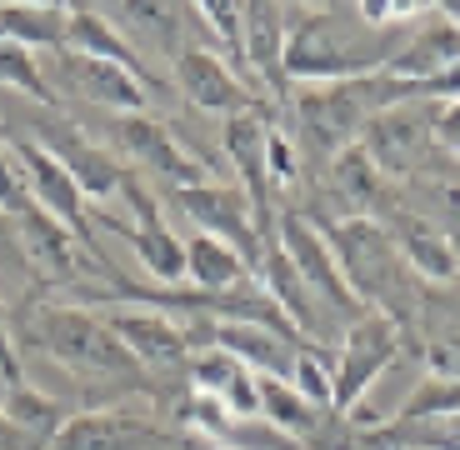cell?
I'll return each mask as SVG.
<instances>
[{"label": "cell", "instance_id": "6da1fadb", "mask_svg": "<svg viewBox=\"0 0 460 450\" xmlns=\"http://www.w3.org/2000/svg\"><path fill=\"white\" fill-rule=\"evenodd\" d=\"M401 35H405V25H370L360 15V5L300 11V21L286 31V66L280 70L296 85H331V81L385 75Z\"/></svg>", "mask_w": 460, "mask_h": 450}, {"label": "cell", "instance_id": "7a4b0ae2", "mask_svg": "<svg viewBox=\"0 0 460 450\" xmlns=\"http://www.w3.org/2000/svg\"><path fill=\"white\" fill-rule=\"evenodd\" d=\"M25 340H35V350L46 360H56L66 375L75 381H101L120 385V391H146V370L130 360V350L115 340V331L105 325V315H91L81 305H56L40 300L35 311H25Z\"/></svg>", "mask_w": 460, "mask_h": 450}, {"label": "cell", "instance_id": "3957f363", "mask_svg": "<svg viewBox=\"0 0 460 450\" xmlns=\"http://www.w3.org/2000/svg\"><path fill=\"white\" fill-rule=\"evenodd\" d=\"M335 251V266H341L350 296L360 300V311L370 315H385V321H411L415 315V286H411V270H405L401 251H395L391 231L380 220H360V216H345L325 231Z\"/></svg>", "mask_w": 460, "mask_h": 450}, {"label": "cell", "instance_id": "277c9868", "mask_svg": "<svg viewBox=\"0 0 460 450\" xmlns=\"http://www.w3.org/2000/svg\"><path fill=\"white\" fill-rule=\"evenodd\" d=\"M5 146H11L15 165H21L25 185H31V200L40 210H46L50 220H56L60 231L70 235V241L81 245L85 255H95L105 270V255H101V241H95V216H91V200L81 196V185H75V175L66 171V165L50 155L46 146L35 136H25V130H5Z\"/></svg>", "mask_w": 460, "mask_h": 450}, {"label": "cell", "instance_id": "5b68a950", "mask_svg": "<svg viewBox=\"0 0 460 450\" xmlns=\"http://www.w3.org/2000/svg\"><path fill=\"white\" fill-rule=\"evenodd\" d=\"M436 126H440V101H401L385 105L380 116L366 120L360 130V150L370 155L380 175L395 181H415L436 155Z\"/></svg>", "mask_w": 460, "mask_h": 450}, {"label": "cell", "instance_id": "8992f818", "mask_svg": "<svg viewBox=\"0 0 460 450\" xmlns=\"http://www.w3.org/2000/svg\"><path fill=\"white\" fill-rule=\"evenodd\" d=\"M165 190H171V206L196 225V235H210V241L230 245L251 270L261 266L265 235H261V225H255V210H251L241 185L206 181V185H165Z\"/></svg>", "mask_w": 460, "mask_h": 450}, {"label": "cell", "instance_id": "52a82bcc", "mask_svg": "<svg viewBox=\"0 0 460 450\" xmlns=\"http://www.w3.org/2000/svg\"><path fill=\"white\" fill-rule=\"evenodd\" d=\"M276 245L286 251V260L300 270V280L311 286V296L325 305V315H331L335 325H356L360 315V300L350 296V286H345V276H341V266H335V251H331V241H325L321 231H315L305 216H280V225H276Z\"/></svg>", "mask_w": 460, "mask_h": 450}, {"label": "cell", "instance_id": "ba28073f", "mask_svg": "<svg viewBox=\"0 0 460 450\" xmlns=\"http://www.w3.org/2000/svg\"><path fill=\"white\" fill-rule=\"evenodd\" d=\"M401 350V325L385 315H360L356 325H345L341 356L331 370V410H356V401L380 381V370L395 360Z\"/></svg>", "mask_w": 460, "mask_h": 450}, {"label": "cell", "instance_id": "9c48e42d", "mask_svg": "<svg viewBox=\"0 0 460 450\" xmlns=\"http://www.w3.org/2000/svg\"><path fill=\"white\" fill-rule=\"evenodd\" d=\"M50 450H190V440L165 430V426H155V420H146V416L101 405V410H75V416L56 430Z\"/></svg>", "mask_w": 460, "mask_h": 450}, {"label": "cell", "instance_id": "30bf717a", "mask_svg": "<svg viewBox=\"0 0 460 450\" xmlns=\"http://www.w3.org/2000/svg\"><path fill=\"white\" fill-rule=\"evenodd\" d=\"M171 81L185 101L206 110V116H220V120H235L245 110H255V95L251 85L230 70V60L210 46H185L181 56L171 60Z\"/></svg>", "mask_w": 460, "mask_h": 450}, {"label": "cell", "instance_id": "8fae6325", "mask_svg": "<svg viewBox=\"0 0 460 450\" xmlns=\"http://www.w3.org/2000/svg\"><path fill=\"white\" fill-rule=\"evenodd\" d=\"M111 140L126 150L130 161H140L150 175H161V181H171V185H206L210 181L206 161H196V155L181 146V136H175L165 120H155L150 110H140V116H115Z\"/></svg>", "mask_w": 460, "mask_h": 450}, {"label": "cell", "instance_id": "7c38bea8", "mask_svg": "<svg viewBox=\"0 0 460 450\" xmlns=\"http://www.w3.org/2000/svg\"><path fill=\"white\" fill-rule=\"evenodd\" d=\"M25 136H35L60 165H66L70 175H75V185H81L85 200H111V196H120V185H126L130 171H120V161H115L105 146H91V136H85L81 126H70V120L50 116V120H35Z\"/></svg>", "mask_w": 460, "mask_h": 450}, {"label": "cell", "instance_id": "4fadbf2b", "mask_svg": "<svg viewBox=\"0 0 460 450\" xmlns=\"http://www.w3.org/2000/svg\"><path fill=\"white\" fill-rule=\"evenodd\" d=\"M220 146H226L230 165L241 171V190L255 210V225H261L265 245L276 241V210H270V126H265L261 110H245V116L226 120L220 126Z\"/></svg>", "mask_w": 460, "mask_h": 450}, {"label": "cell", "instance_id": "5bb4252c", "mask_svg": "<svg viewBox=\"0 0 460 450\" xmlns=\"http://www.w3.org/2000/svg\"><path fill=\"white\" fill-rule=\"evenodd\" d=\"M460 66V25L450 11H430L420 21L405 25L401 46H395L391 66H385V75L391 81H405V85H430L436 75H446V70Z\"/></svg>", "mask_w": 460, "mask_h": 450}, {"label": "cell", "instance_id": "9a60e30c", "mask_svg": "<svg viewBox=\"0 0 460 450\" xmlns=\"http://www.w3.org/2000/svg\"><path fill=\"white\" fill-rule=\"evenodd\" d=\"M115 331V340L130 350L140 370H185L190 366V340H185V325L171 321L165 311H120L105 321Z\"/></svg>", "mask_w": 460, "mask_h": 450}, {"label": "cell", "instance_id": "2e32d148", "mask_svg": "<svg viewBox=\"0 0 460 450\" xmlns=\"http://www.w3.org/2000/svg\"><path fill=\"white\" fill-rule=\"evenodd\" d=\"M385 231H391L395 251H401L405 270L420 280H460V260H456V245H450V235L440 231L436 220L415 216L411 206H395L391 216H385Z\"/></svg>", "mask_w": 460, "mask_h": 450}, {"label": "cell", "instance_id": "e0dca14e", "mask_svg": "<svg viewBox=\"0 0 460 450\" xmlns=\"http://www.w3.org/2000/svg\"><path fill=\"white\" fill-rule=\"evenodd\" d=\"M56 75L70 85V91L81 95L91 105H105L111 116H140L150 110V91L120 66H105V60H85V56H66L60 50L56 60Z\"/></svg>", "mask_w": 460, "mask_h": 450}, {"label": "cell", "instance_id": "ac0fdd59", "mask_svg": "<svg viewBox=\"0 0 460 450\" xmlns=\"http://www.w3.org/2000/svg\"><path fill=\"white\" fill-rule=\"evenodd\" d=\"M66 56H85V60L120 66V70H130L150 95L161 91L155 70L140 60V50H130L126 40H120V31L101 15V5H66Z\"/></svg>", "mask_w": 460, "mask_h": 450}, {"label": "cell", "instance_id": "d6986e66", "mask_svg": "<svg viewBox=\"0 0 460 450\" xmlns=\"http://www.w3.org/2000/svg\"><path fill=\"white\" fill-rule=\"evenodd\" d=\"M230 350V356L241 360V366H251L255 375H276V381H290V370H296V356L305 346L300 340H290V335L280 331H265V325H245V321H220L210 325L206 335V350Z\"/></svg>", "mask_w": 460, "mask_h": 450}, {"label": "cell", "instance_id": "ffe728a7", "mask_svg": "<svg viewBox=\"0 0 460 450\" xmlns=\"http://www.w3.org/2000/svg\"><path fill=\"white\" fill-rule=\"evenodd\" d=\"M190 391L206 395V401H220L235 416H261V391H255V370L241 366L230 350H200L190 356Z\"/></svg>", "mask_w": 460, "mask_h": 450}, {"label": "cell", "instance_id": "44dd1931", "mask_svg": "<svg viewBox=\"0 0 460 450\" xmlns=\"http://www.w3.org/2000/svg\"><path fill=\"white\" fill-rule=\"evenodd\" d=\"M15 245H21L25 270H35L40 280H75V260H81V245L60 231L46 210H31V216L11 220Z\"/></svg>", "mask_w": 460, "mask_h": 450}, {"label": "cell", "instance_id": "7402d4cb", "mask_svg": "<svg viewBox=\"0 0 460 450\" xmlns=\"http://www.w3.org/2000/svg\"><path fill=\"white\" fill-rule=\"evenodd\" d=\"M241 66L265 85H286V11L280 5H241Z\"/></svg>", "mask_w": 460, "mask_h": 450}, {"label": "cell", "instance_id": "603a6c76", "mask_svg": "<svg viewBox=\"0 0 460 450\" xmlns=\"http://www.w3.org/2000/svg\"><path fill=\"white\" fill-rule=\"evenodd\" d=\"M101 15L120 31L130 50H136V40H146L150 50H165L171 60L185 50V5H101Z\"/></svg>", "mask_w": 460, "mask_h": 450}, {"label": "cell", "instance_id": "cb8c5ba5", "mask_svg": "<svg viewBox=\"0 0 460 450\" xmlns=\"http://www.w3.org/2000/svg\"><path fill=\"white\" fill-rule=\"evenodd\" d=\"M245 276H251V266H245L230 245L210 241V235H190V241H185V280H196L200 296H226V290H235Z\"/></svg>", "mask_w": 460, "mask_h": 450}, {"label": "cell", "instance_id": "d4e9b609", "mask_svg": "<svg viewBox=\"0 0 460 450\" xmlns=\"http://www.w3.org/2000/svg\"><path fill=\"white\" fill-rule=\"evenodd\" d=\"M0 40H15L25 50H66V5H0Z\"/></svg>", "mask_w": 460, "mask_h": 450}, {"label": "cell", "instance_id": "484cf974", "mask_svg": "<svg viewBox=\"0 0 460 450\" xmlns=\"http://www.w3.org/2000/svg\"><path fill=\"white\" fill-rule=\"evenodd\" d=\"M331 175H335V190H341V200L350 206V216L360 220H376L380 210L391 216V206H385V190H380V171L370 165V155L360 146L341 150L331 161Z\"/></svg>", "mask_w": 460, "mask_h": 450}, {"label": "cell", "instance_id": "4316f807", "mask_svg": "<svg viewBox=\"0 0 460 450\" xmlns=\"http://www.w3.org/2000/svg\"><path fill=\"white\" fill-rule=\"evenodd\" d=\"M255 391H261V416L280 430V436H315V410L305 395L296 391L290 381H276V375H255Z\"/></svg>", "mask_w": 460, "mask_h": 450}, {"label": "cell", "instance_id": "83f0119b", "mask_svg": "<svg viewBox=\"0 0 460 450\" xmlns=\"http://www.w3.org/2000/svg\"><path fill=\"white\" fill-rule=\"evenodd\" d=\"M376 450H460V416L436 420H391L370 436Z\"/></svg>", "mask_w": 460, "mask_h": 450}, {"label": "cell", "instance_id": "f1b7e54d", "mask_svg": "<svg viewBox=\"0 0 460 450\" xmlns=\"http://www.w3.org/2000/svg\"><path fill=\"white\" fill-rule=\"evenodd\" d=\"M0 410H5V416H11L25 436L46 440V450H50V440H56V430L70 420L66 405L50 401V395H40L35 385H11V391L0 395Z\"/></svg>", "mask_w": 460, "mask_h": 450}, {"label": "cell", "instance_id": "f546056e", "mask_svg": "<svg viewBox=\"0 0 460 450\" xmlns=\"http://www.w3.org/2000/svg\"><path fill=\"white\" fill-rule=\"evenodd\" d=\"M0 85L31 95V101H40V105H60L56 91H50V81L40 75V66H35V50L15 46V40H0Z\"/></svg>", "mask_w": 460, "mask_h": 450}, {"label": "cell", "instance_id": "4dcf8cb0", "mask_svg": "<svg viewBox=\"0 0 460 450\" xmlns=\"http://www.w3.org/2000/svg\"><path fill=\"white\" fill-rule=\"evenodd\" d=\"M436 416H460V381H440V375L420 381L395 420H436Z\"/></svg>", "mask_w": 460, "mask_h": 450}, {"label": "cell", "instance_id": "1f68e13d", "mask_svg": "<svg viewBox=\"0 0 460 450\" xmlns=\"http://www.w3.org/2000/svg\"><path fill=\"white\" fill-rule=\"evenodd\" d=\"M290 385H296L305 401L315 405V410H331V370L321 366V356H315L311 346L296 356V370H290Z\"/></svg>", "mask_w": 460, "mask_h": 450}, {"label": "cell", "instance_id": "d6a6232c", "mask_svg": "<svg viewBox=\"0 0 460 450\" xmlns=\"http://www.w3.org/2000/svg\"><path fill=\"white\" fill-rule=\"evenodd\" d=\"M436 150H450L460 161V101L440 105V126H436Z\"/></svg>", "mask_w": 460, "mask_h": 450}, {"label": "cell", "instance_id": "836d02e7", "mask_svg": "<svg viewBox=\"0 0 460 450\" xmlns=\"http://www.w3.org/2000/svg\"><path fill=\"white\" fill-rule=\"evenodd\" d=\"M0 375H5V391H11V385H25V370H21V356H15V340H11L5 315H0Z\"/></svg>", "mask_w": 460, "mask_h": 450}]
</instances>
